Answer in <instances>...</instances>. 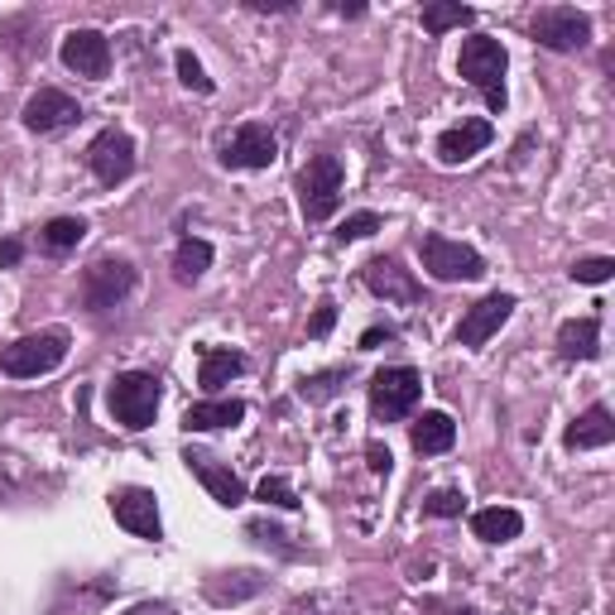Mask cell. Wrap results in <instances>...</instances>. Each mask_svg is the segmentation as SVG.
Instances as JSON below:
<instances>
[{
	"label": "cell",
	"instance_id": "cell-1",
	"mask_svg": "<svg viewBox=\"0 0 615 615\" xmlns=\"http://www.w3.org/2000/svg\"><path fill=\"white\" fill-rule=\"evenodd\" d=\"M159 400H164V385H159L154 371H121L107 385V409L121 429L140 433L150 429L154 414H159Z\"/></svg>",
	"mask_w": 615,
	"mask_h": 615
},
{
	"label": "cell",
	"instance_id": "cell-2",
	"mask_svg": "<svg viewBox=\"0 0 615 615\" xmlns=\"http://www.w3.org/2000/svg\"><path fill=\"white\" fill-rule=\"evenodd\" d=\"M505 68H510V53L501 39L491 34H472L462 43V58H457V72L466 82L486 97L491 111H505Z\"/></svg>",
	"mask_w": 615,
	"mask_h": 615
},
{
	"label": "cell",
	"instance_id": "cell-3",
	"mask_svg": "<svg viewBox=\"0 0 615 615\" xmlns=\"http://www.w3.org/2000/svg\"><path fill=\"white\" fill-rule=\"evenodd\" d=\"M68 361V332L63 327H43V332H29L20 342H10L0 351V371L10 380H39L58 371Z\"/></svg>",
	"mask_w": 615,
	"mask_h": 615
},
{
	"label": "cell",
	"instance_id": "cell-4",
	"mask_svg": "<svg viewBox=\"0 0 615 615\" xmlns=\"http://www.w3.org/2000/svg\"><path fill=\"white\" fill-rule=\"evenodd\" d=\"M342 188H346V169L336 154H313L299 173V208L308 222H327V216L342 208Z\"/></svg>",
	"mask_w": 615,
	"mask_h": 615
},
{
	"label": "cell",
	"instance_id": "cell-5",
	"mask_svg": "<svg viewBox=\"0 0 615 615\" xmlns=\"http://www.w3.org/2000/svg\"><path fill=\"white\" fill-rule=\"evenodd\" d=\"M423 394V375L414 365H385V371L371 375V414L380 423H400L404 414H414Z\"/></svg>",
	"mask_w": 615,
	"mask_h": 615
},
{
	"label": "cell",
	"instance_id": "cell-6",
	"mask_svg": "<svg viewBox=\"0 0 615 615\" xmlns=\"http://www.w3.org/2000/svg\"><path fill=\"white\" fill-rule=\"evenodd\" d=\"M530 34L548 53H577L592 43V14H582L577 6H544V10H534Z\"/></svg>",
	"mask_w": 615,
	"mask_h": 615
},
{
	"label": "cell",
	"instance_id": "cell-7",
	"mask_svg": "<svg viewBox=\"0 0 615 615\" xmlns=\"http://www.w3.org/2000/svg\"><path fill=\"white\" fill-rule=\"evenodd\" d=\"M419 255H423V270L433 274L437 284H457V280H481L486 274V260H481L472 245L452 241V236H437V231H429V236L419 241Z\"/></svg>",
	"mask_w": 615,
	"mask_h": 615
},
{
	"label": "cell",
	"instance_id": "cell-8",
	"mask_svg": "<svg viewBox=\"0 0 615 615\" xmlns=\"http://www.w3.org/2000/svg\"><path fill=\"white\" fill-rule=\"evenodd\" d=\"M130 289H135V265L130 260H92V265L82 270V303L87 313H107V308L125 303Z\"/></svg>",
	"mask_w": 615,
	"mask_h": 615
},
{
	"label": "cell",
	"instance_id": "cell-9",
	"mask_svg": "<svg viewBox=\"0 0 615 615\" xmlns=\"http://www.w3.org/2000/svg\"><path fill=\"white\" fill-rule=\"evenodd\" d=\"M87 169H92L97 183H107V188L125 183L130 173H135V140H130L125 130L107 125L92 144H87Z\"/></svg>",
	"mask_w": 615,
	"mask_h": 615
},
{
	"label": "cell",
	"instance_id": "cell-10",
	"mask_svg": "<svg viewBox=\"0 0 615 615\" xmlns=\"http://www.w3.org/2000/svg\"><path fill=\"white\" fill-rule=\"evenodd\" d=\"M510 313H515V294H486V299H476L472 308L462 313V322H457V346H466V351H476V346H486L495 332L510 322Z\"/></svg>",
	"mask_w": 615,
	"mask_h": 615
},
{
	"label": "cell",
	"instance_id": "cell-11",
	"mask_svg": "<svg viewBox=\"0 0 615 615\" xmlns=\"http://www.w3.org/2000/svg\"><path fill=\"white\" fill-rule=\"evenodd\" d=\"M274 159H280V135H274L270 125H260V121H245L236 135L226 140V150H222V164L226 169H241V173L270 169Z\"/></svg>",
	"mask_w": 615,
	"mask_h": 615
},
{
	"label": "cell",
	"instance_id": "cell-12",
	"mask_svg": "<svg viewBox=\"0 0 615 615\" xmlns=\"http://www.w3.org/2000/svg\"><path fill=\"white\" fill-rule=\"evenodd\" d=\"M111 515H115L121 530H130L135 538H150V544L164 538V524H159V501H154V491H144V486L115 491L111 495Z\"/></svg>",
	"mask_w": 615,
	"mask_h": 615
},
{
	"label": "cell",
	"instance_id": "cell-13",
	"mask_svg": "<svg viewBox=\"0 0 615 615\" xmlns=\"http://www.w3.org/2000/svg\"><path fill=\"white\" fill-rule=\"evenodd\" d=\"M20 121H24V130H34V135H53V130L82 121V107L68 92H58V87H39V92L24 101Z\"/></svg>",
	"mask_w": 615,
	"mask_h": 615
},
{
	"label": "cell",
	"instance_id": "cell-14",
	"mask_svg": "<svg viewBox=\"0 0 615 615\" xmlns=\"http://www.w3.org/2000/svg\"><path fill=\"white\" fill-rule=\"evenodd\" d=\"M63 68H72L78 78H107L111 72V43L101 29H72L63 39Z\"/></svg>",
	"mask_w": 615,
	"mask_h": 615
},
{
	"label": "cell",
	"instance_id": "cell-15",
	"mask_svg": "<svg viewBox=\"0 0 615 615\" xmlns=\"http://www.w3.org/2000/svg\"><path fill=\"white\" fill-rule=\"evenodd\" d=\"M361 280H365V289H371L375 299H390V303H419V299H423L419 280H414V274H409L394 255L371 260V265L361 270Z\"/></svg>",
	"mask_w": 615,
	"mask_h": 615
},
{
	"label": "cell",
	"instance_id": "cell-16",
	"mask_svg": "<svg viewBox=\"0 0 615 615\" xmlns=\"http://www.w3.org/2000/svg\"><path fill=\"white\" fill-rule=\"evenodd\" d=\"M183 462H188V472H193L198 481H202V486H208V495H212V501L216 505H241L245 501V481L236 476V472H231V466H222V462H216V457H208V452H198V447H188L183 452Z\"/></svg>",
	"mask_w": 615,
	"mask_h": 615
},
{
	"label": "cell",
	"instance_id": "cell-17",
	"mask_svg": "<svg viewBox=\"0 0 615 615\" xmlns=\"http://www.w3.org/2000/svg\"><path fill=\"white\" fill-rule=\"evenodd\" d=\"M491 140H495V125L472 115V121H462V125H452L437 135V159H443V164H466V159H476Z\"/></svg>",
	"mask_w": 615,
	"mask_h": 615
},
{
	"label": "cell",
	"instance_id": "cell-18",
	"mask_svg": "<svg viewBox=\"0 0 615 615\" xmlns=\"http://www.w3.org/2000/svg\"><path fill=\"white\" fill-rule=\"evenodd\" d=\"M611 443H615V419H611L606 404H592L587 414H577L563 433L567 452H592V447H611Z\"/></svg>",
	"mask_w": 615,
	"mask_h": 615
},
{
	"label": "cell",
	"instance_id": "cell-19",
	"mask_svg": "<svg viewBox=\"0 0 615 615\" xmlns=\"http://www.w3.org/2000/svg\"><path fill=\"white\" fill-rule=\"evenodd\" d=\"M409 443H414L419 457H437V452H452V443H457V423H452L443 409H429V414L414 419V429H409Z\"/></svg>",
	"mask_w": 615,
	"mask_h": 615
},
{
	"label": "cell",
	"instance_id": "cell-20",
	"mask_svg": "<svg viewBox=\"0 0 615 615\" xmlns=\"http://www.w3.org/2000/svg\"><path fill=\"white\" fill-rule=\"evenodd\" d=\"M558 351L563 361H596L602 356V322L596 317H573L558 327Z\"/></svg>",
	"mask_w": 615,
	"mask_h": 615
},
{
	"label": "cell",
	"instance_id": "cell-21",
	"mask_svg": "<svg viewBox=\"0 0 615 615\" xmlns=\"http://www.w3.org/2000/svg\"><path fill=\"white\" fill-rule=\"evenodd\" d=\"M245 371V356L241 351H231V346H202V361H198V385L216 394L222 385H231Z\"/></svg>",
	"mask_w": 615,
	"mask_h": 615
},
{
	"label": "cell",
	"instance_id": "cell-22",
	"mask_svg": "<svg viewBox=\"0 0 615 615\" xmlns=\"http://www.w3.org/2000/svg\"><path fill=\"white\" fill-rule=\"evenodd\" d=\"M241 419H245L241 400H202L183 414V429L188 433H216V429H236Z\"/></svg>",
	"mask_w": 615,
	"mask_h": 615
},
{
	"label": "cell",
	"instance_id": "cell-23",
	"mask_svg": "<svg viewBox=\"0 0 615 615\" xmlns=\"http://www.w3.org/2000/svg\"><path fill=\"white\" fill-rule=\"evenodd\" d=\"M472 534L481 544H510V538L524 534V515L510 505H491V510H476L472 515Z\"/></svg>",
	"mask_w": 615,
	"mask_h": 615
},
{
	"label": "cell",
	"instance_id": "cell-24",
	"mask_svg": "<svg viewBox=\"0 0 615 615\" xmlns=\"http://www.w3.org/2000/svg\"><path fill=\"white\" fill-rule=\"evenodd\" d=\"M462 24H476V10L462 6V0H429L423 6V29L429 34H447V29H462Z\"/></svg>",
	"mask_w": 615,
	"mask_h": 615
},
{
	"label": "cell",
	"instance_id": "cell-25",
	"mask_svg": "<svg viewBox=\"0 0 615 615\" xmlns=\"http://www.w3.org/2000/svg\"><path fill=\"white\" fill-rule=\"evenodd\" d=\"M208 265H212V245L193 241V236H188L179 245V255H173V274H179V284H198L202 274H208Z\"/></svg>",
	"mask_w": 615,
	"mask_h": 615
},
{
	"label": "cell",
	"instance_id": "cell-26",
	"mask_svg": "<svg viewBox=\"0 0 615 615\" xmlns=\"http://www.w3.org/2000/svg\"><path fill=\"white\" fill-rule=\"evenodd\" d=\"M87 236V222L82 216H53V222H43V231H39V241H43V251H53V255H63V251H72Z\"/></svg>",
	"mask_w": 615,
	"mask_h": 615
},
{
	"label": "cell",
	"instance_id": "cell-27",
	"mask_svg": "<svg viewBox=\"0 0 615 615\" xmlns=\"http://www.w3.org/2000/svg\"><path fill=\"white\" fill-rule=\"evenodd\" d=\"M342 385H346V371H317V375H308L303 385H299V400L327 404V400H336V394H342Z\"/></svg>",
	"mask_w": 615,
	"mask_h": 615
},
{
	"label": "cell",
	"instance_id": "cell-28",
	"mask_svg": "<svg viewBox=\"0 0 615 615\" xmlns=\"http://www.w3.org/2000/svg\"><path fill=\"white\" fill-rule=\"evenodd\" d=\"M260 587H265V582H260L255 573H241V582H208V596H212V602L216 606H226V602H241V596H255Z\"/></svg>",
	"mask_w": 615,
	"mask_h": 615
},
{
	"label": "cell",
	"instance_id": "cell-29",
	"mask_svg": "<svg viewBox=\"0 0 615 615\" xmlns=\"http://www.w3.org/2000/svg\"><path fill=\"white\" fill-rule=\"evenodd\" d=\"M462 510H466V495H462V491H452V486L433 491L429 501H423V515H433V520H457Z\"/></svg>",
	"mask_w": 615,
	"mask_h": 615
},
{
	"label": "cell",
	"instance_id": "cell-30",
	"mask_svg": "<svg viewBox=\"0 0 615 615\" xmlns=\"http://www.w3.org/2000/svg\"><path fill=\"white\" fill-rule=\"evenodd\" d=\"M260 501H265V505H280V510H299V491L294 486H289V476H265V481H260Z\"/></svg>",
	"mask_w": 615,
	"mask_h": 615
},
{
	"label": "cell",
	"instance_id": "cell-31",
	"mask_svg": "<svg viewBox=\"0 0 615 615\" xmlns=\"http://www.w3.org/2000/svg\"><path fill=\"white\" fill-rule=\"evenodd\" d=\"M615 274V260L611 255H587V260H577L573 265V280L577 284H606Z\"/></svg>",
	"mask_w": 615,
	"mask_h": 615
},
{
	"label": "cell",
	"instance_id": "cell-32",
	"mask_svg": "<svg viewBox=\"0 0 615 615\" xmlns=\"http://www.w3.org/2000/svg\"><path fill=\"white\" fill-rule=\"evenodd\" d=\"M245 534H251L255 544H265V548H280L284 558H294V553H299L294 544H289V534L274 530V524H265V520H251V524H245Z\"/></svg>",
	"mask_w": 615,
	"mask_h": 615
},
{
	"label": "cell",
	"instance_id": "cell-33",
	"mask_svg": "<svg viewBox=\"0 0 615 615\" xmlns=\"http://www.w3.org/2000/svg\"><path fill=\"white\" fill-rule=\"evenodd\" d=\"M173 63H179V82H183V87H193V92H202V97L212 92V78L202 72V63H198V58L188 53V49H179V58H173Z\"/></svg>",
	"mask_w": 615,
	"mask_h": 615
},
{
	"label": "cell",
	"instance_id": "cell-34",
	"mask_svg": "<svg viewBox=\"0 0 615 615\" xmlns=\"http://www.w3.org/2000/svg\"><path fill=\"white\" fill-rule=\"evenodd\" d=\"M375 231H380V216L375 212H356V216H346V222L342 226H336V241H365V236H375Z\"/></svg>",
	"mask_w": 615,
	"mask_h": 615
},
{
	"label": "cell",
	"instance_id": "cell-35",
	"mask_svg": "<svg viewBox=\"0 0 615 615\" xmlns=\"http://www.w3.org/2000/svg\"><path fill=\"white\" fill-rule=\"evenodd\" d=\"M332 327H336V308H332V303H317L313 322H308V336H327Z\"/></svg>",
	"mask_w": 615,
	"mask_h": 615
},
{
	"label": "cell",
	"instance_id": "cell-36",
	"mask_svg": "<svg viewBox=\"0 0 615 615\" xmlns=\"http://www.w3.org/2000/svg\"><path fill=\"white\" fill-rule=\"evenodd\" d=\"M365 462H371V472H375V476H390V466H394L390 447H380V443H371V447H365Z\"/></svg>",
	"mask_w": 615,
	"mask_h": 615
},
{
	"label": "cell",
	"instance_id": "cell-37",
	"mask_svg": "<svg viewBox=\"0 0 615 615\" xmlns=\"http://www.w3.org/2000/svg\"><path fill=\"white\" fill-rule=\"evenodd\" d=\"M394 336H400V332H394L390 322H385V327H365V332H361V351H375V346L394 342Z\"/></svg>",
	"mask_w": 615,
	"mask_h": 615
},
{
	"label": "cell",
	"instance_id": "cell-38",
	"mask_svg": "<svg viewBox=\"0 0 615 615\" xmlns=\"http://www.w3.org/2000/svg\"><path fill=\"white\" fill-rule=\"evenodd\" d=\"M20 255H24V245L20 241H0V270H10V265H20Z\"/></svg>",
	"mask_w": 615,
	"mask_h": 615
},
{
	"label": "cell",
	"instance_id": "cell-39",
	"mask_svg": "<svg viewBox=\"0 0 615 615\" xmlns=\"http://www.w3.org/2000/svg\"><path fill=\"white\" fill-rule=\"evenodd\" d=\"M121 615H179V611H173L169 602H140V606H130Z\"/></svg>",
	"mask_w": 615,
	"mask_h": 615
},
{
	"label": "cell",
	"instance_id": "cell-40",
	"mask_svg": "<svg viewBox=\"0 0 615 615\" xmlns=\"http://www.w3.org/2000/svg\"><path fill=\"white\" fill-rule=\"evenodd\" d=\"M423 611H429V615H476L472 606H443V602H429Z\"/></svg>",
	"mask_w": 615,
	"mask_h": 615
}]
</instances>
